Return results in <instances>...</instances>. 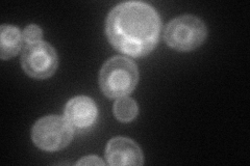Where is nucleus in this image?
<instances>
[{"mask_svg":"<svg viewBox=\"0 0 250 166\" xmlns=\"http://www.w3.org/2000/svg\"><path fill=\"white\" fill-rule=\"evenodd\" d=\"M104 163L101 161L98 157H95V156L85 157L80 162H77V165H104Z\"/></svg>","mask_w":250,"mask_h":166,"instance_id":"9b49d317","label":"nucleus"},{"mask_svg":"<svg viewBox=\"0 0 250 166\" xmlns=\"http://www.w3.org/2000/svg\"><path fill=\"white\" fill-rule=\"evenodd\" d=\"M208 36L205 23L195 16L186 15L172 20L166 30L167 44L178 51H191L199 47Z\"/></svg>","mask_w":250,"mask_h":166,"instance_id":"7ed1b4c3","label":"nucleus"},{"mask_svg":"<svg viewBox=\"0 0 250 166\" xmlns=\"http://www.w3.org/2000/svg\"><path fill=\"white\" fill-rule=\"evenodd\" d=\"M22 36H23V39L27 43V45L35 44V43L42 42L43 31L38 25L30 24L24 29V31H23Z\"/></svg>","mask_w":250,"mask_h":166,"instance_id":"9d476101","label":"nucleus"},{"mask_svg":"<svg viewBox=\"0 0 250 166\" xmlns=\"http://www.w3.org/2000/svg\"><path fill=\"white\" fill-rule=\"evenodd\" d=\"M31 138L35 145L44 151H60L71 142L73 129L65 118L57 115L45 116L34 126Z\"/></svg>","mask_w":250,"mask_h":166,"instance_id":"20e7f679","label":"nucleus"},{"mask_svg":"<svg viewBox=\"0 0 250 166\" xmlns=\"http://www.w3.org/2000/svg\"><path fill=\"white\" fill-rule=\"evenodd\" d=\"M58 55L53 47L45 42L26 45L23 49L21 65L24 72L36 79L51 77L58 69Z\"/></svg>","mask_w":250,"mask_h":166,"instance_id":"39448f33","label":"nucleus"},{"mask_svg":"<svg viewBox=\"0 0 250 166\" xmlns=\"http://www.w3.org/2000/svg\"><path fill=\"white\" fill-rule=\"evenodd\" d=\"M139 72L132 60L115 56L104 65L99 74L100 88L108 98L126 97L135 90Z\"/></svg>","mask_w":250,"mask_h":166,"instance_id":"f03ea898","label":"nucleus"},{"mask_svg":"<svg viewBox=\"0 0 250 166\" xmlns=\"http://www.w3.org/2000/svg\"><path fill=\"white\" fill-rule=\"evenodd\" d=\"M65 116L75 129H87L96 121L97 107L94 101L88 97H76L68 102L65 108Z\"/></svg>","mask_w":250,"mask_h":166,"instance_id":"0eeeda50","label":"nucleus"},{"mask_svg":"<svg viewBox=\"0 0 250 166\" xmlns=\"http://www.w3.org/2000/svg\"><path fill=\"white\" fill-rule=\"evenodd\" d=\"M0 46H1V58L9 59L17 54L23 42V36L17 27L2 25L0 28Z\"/></svg>","mask_w":250,"mask_h":166,"instance_id":"6e6552de","label":"nucleus"},{"mask_svg":"<svg viewBox=\"0 0 250 166\" xmlns=\"http://www.w3.org/2000/svg\"><path fill=\"white\" fill-rule=\"evenodd\" d=\"M114 114L120 122L127 123L132 121L138 114L137 103L127 97L118 98L114 104Z\"/></svg>","mask_w":250,"mask_h":166,"instance_id":"1a4fd4ad","label":"nucleus"},{"mask_svg":"<svg viewBox=\"0 0 250 166\" xmlns=\"http://www.w3.org/2000/svg\"><path fill=\"white\" fill-rule=\"evenodd\" d=\"M105 158L109 165H142L143 154L135 141L125 137L113 138L107 144Z\"/></svg>","mask_w":250,"mask_h":166,"instance_id":"423d86ee","label":"nucleus"},{"mask_svg":"<svg viewBox=\"0 0 250 166\" xmlns=\"http://www.w3.org/2000/svg\"><path fill=\"white\" fill-rule=\"evenodd\" d=\"M161 19L152 6L144 2L117 5L106 19V36L119 51L130 56H144L156 46Z\"/></svg>","mask_w":250,"mask_h":166,"instance_id":"f257e3e1","label":"nucleus"}]
</instances>
